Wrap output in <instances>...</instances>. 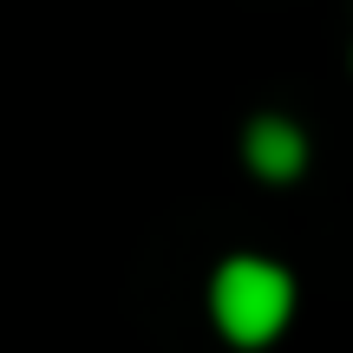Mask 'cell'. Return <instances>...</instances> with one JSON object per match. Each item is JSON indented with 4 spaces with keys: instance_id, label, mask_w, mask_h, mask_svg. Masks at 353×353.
I'll use <instances>...</instances> for the list:
<instances>
[{
    "instance_id": "2",
    "label": "cell",
    "mask_w": 353,
    "mask_h": 353,
    "mask_svg": "<svg viewBox=\"0 0 353 353\" xmlns=\"http://www.w3.org/2000/svg\"><path fill=\"white\" fill-rule=\"evenodd\" d=\"M249 164L262 176H294L301 170V131L281 125V118H262V125L249 131Z\"/></svg>"
},
{
    "instance_id": "1",
    "label": "cell",
    "mask_w": 353,
    "mask_h": 353,
    "mask_svg": "<svg viewBox=\"0 0 353 353\" xmlns=\"http://www.w3.org/2000/svg\"><path fill=\"white\" fill-rule=\"evenodd\" d=\"M288 307H294V288H288V275H281L275 262L242 255V262H229L223 275H216V321H223V334L236 347L275 341Z\"/></svg>"
}]
</instances>
